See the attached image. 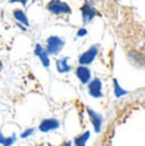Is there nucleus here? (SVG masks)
Segmentation results:
<instances>
[{"instance_id":"obj_3","label":"nucleus","mask_w":145,"mask_h":146,"mask_svg":"<svg viewBox=\"0 0 145 146\" xmlns=\"http://www.w3.org/2000/svg\"><path fill=\"white\" fill-rule=\"evenodd\" d=\"M87 91L89 95L94 99H100L103 96V82L100 78L94 77L87 83Z\"/></svg>"},{"instance_id":"obj_10","label":"nucleus","mask_w":145,"mask_h":146,"mask_svg":"<svg viewBox=\"0 0 145 146\" xmlns=\"http://www.w3.org/2000/svg\"><path fill=\"white\" fill-rule=\"evenodd\" d=\"M57 71L62 74L72 71V67L68 64V58H61L59 60H57Z\"/></svg>"},{"instance_id":"obj_11","label":"nucleus","mask_w":145,"mask_h":146,"mask_svg":"<svg viewBox=\"0 0 145 146\" xmlns=\"http://www.w3.org/2000/svg\"><path fill=\"white\" fill-rule=\"evenodd\" d=\"M90 139V131H85L82 135H78L73 139V142L76 146H85L86 141Z\"/></svg>"},{"instance_id":"obj_9","label":"nucleus","mask_w":145,"mask_h":146,"mask_svg":"<svg viewBox=\"0 0 145 146\" xmlns=\"http://www.w3.org/2000/svg\"><path fill=\"white\" fill-rule=\"evenodd\" d=\"M98 14V12L95 10V8L91 5V3H85L84 7H82V18H84V22L87 23Z\"/></svg>"},{"instance_id":"obj_17","label":"nucleus","mask_w":145,"mask_h":146,"mask_svg":"<svg viewBox=\"0 0 145 146\" xmlns=\"http://www.w3.org/2000/svg\"><path fill=\"white\" fill-rule=\"evenodd\" d=\"M84 35H86V31H85V30H80L78 31V36H84Z\"/></svg>"},{"instance_id":"obj_12","label":"nucleus","mask_w":145,"mask_h":146,"mask_svg":"<svg viewBox=\"0 0 145 146\" xmlns=\"http://www.w3.org/2000/svg\"><path fill=\"white\" fill-rule=\"evenodd\" d=\"M15 141H17L15 135H12V136L5 137L4 135H3V132L0 131V145H3V146H12Z\"/></svg>"},{"instance_id":"obj_13","label":"nucleus","mask_w":145,"mask_h":146,"mask_svg":"<svg viewBox=\"0 0 145 146\" xmlns=\"http://www.w3.org/2000/svg\"><path fill=\"white\" fill-rule=\"evenodd\" d=\"M113 90H114V96L116 98H122V96H125V95H127V91L125 90V88H122L121 87V85L118 83V80H113Z\"/></svg>"},{"instance_id":"obj_15","label":"nucleus","mask_w":145,"mask_h":146,"mask_svg":"<svg viewBox=\"0 0 145 146\" xmlns=\"http://www.w3.org/2000/svg\"><path fill=\"white\" fill-rule=\"evenodd\" d=\"M33 133H35V128H27L21 133V137H22V139H27V137L32 136Z\"/></svg>"},{"instance_id":"obj_7","label":"nucleus","mask_w":145,"mask_h":146,"mask_svg":"<svg viewBox=\"0 0 145 146\" xmlns=\"http://www.w3.org/2000/svg\"><path fill=\"white\" fill-rule=\"evenodd\" d=\"M74 73H76V77L78 78V81L82 85H87L89 81L91 80V71L87 66H78Z\"/></svg>"},{"instance_id":"obj_5","label":"nucleus","mask_w":145,"mask_h":146,"mask_svg":"<svg viewBox=\"0 0 145 146\" xmlns=\"http://www.w3.org/2000/svg\"><path fill=\"white\" fill-rule=\"evenodd\" d=\"M86 111H87V115H89V119L91 122L92 127H94V131L96 133H99L102 131V126H103V122H104V117L98 111L92 110L91 108H86Z\"/></svg>"},{"instance_id":"obj_2","label":"nucleus","mask_w":145,"mask_h":146,"mask_svg":"<svg viewBox=\"0 0 145 146\" xmlns=\"http://www.w3.org/2000/svg\"><path fill=\"white\" fill-rule=\"evenodd\" d=\"M98 53H99V46L98 45L90 46L86 51H84L78 56V64L80 66H90L98 56Z\"/></svg>"},{"instance_id":"obj_4","label":"nucleus","mask_w":145,"mask_h":146,"mask_svg":"<svg viewBox=\"0 0 145 146\" xmlns=\"http://www.w3.org/2000/svg\"><path fill=\"white\" fill-rule=\"evenodd\" d=\"M48 10L53 14H69L71 8L61 0H53L48 4Z\"/></svg>"},{"instance_id":"obj_8","label":"nucleus","mask_w":145,"mask_h":146,"mask_svg":"<svg viewBox=\"0 0 145 146\" xmlns=\"http://www.w3.org/2000/svg\"><path fill=\"white\" fill-rule=\"evenodd\" d=\"M35 55L40 59L41 64H43L45 68H49V67H50V58H49V54L46 53V50L40 45V44H37V45L35 46Z\"/></svg>"},{"instance_id":"obj_18","label":"nucleus","mask_w":145,"mask_h":146,"mask_svg":"<svg viewBox=\"0 0 145 146\" xmlns=\"http://www.w3.org/2000/svg\"><path fill=\"white\" fill-rule=\"evenodd\" d=\"M1 69H3V63H1V60H0V72H1Z\"/></svg>"},{"instance_id":"obj_14","label":"nucleus","mask_w":145,"mask_h":146,"mask_svg":"<svg viewBox=\"0 0 145 146\" xmlns=\"http://www.w3.org/2000/svg\"><path fill=\"white\" fill-rule=\"evenodd\" d=\"M14 17L17 18L19 22L25 23L26 26H28V21H27V17H26V14L22 12V10H14Z\"/></svg>"},{"instance_id":"obj_16","label":"nucleus","mask_w":145,"mask_h":146,"mask_svg":"<svg viewBox=\"0 0 145 146\" xmlns=\"http://www.w3.org/2000/svg\"><path fill=\"white\" fill-rule=\"evenodd\" d=\"M61 146H72V142L71 141H66V142H63Z\"/></svg>"},{"instance_id":"obj_6","label":"nucleus","mask_w":145,"mask_h":146,"mask_svg":"<svg viewBox=\"0 0 145 146\" xmlns=\"http://www.w3.org/2000/svg\"><path fill=\"white\" fill-rule=\"evenodd\" d=\"M59 127H61V122L57 118H45L39 124V129H40L43 133H46V132H50V131H55Z\"/></svg>"},{"instance_id":"obj_1","label":"nucleus","mask_w":145,"mask_h":146,"mask_svg":"<svg viewBox=\"0 0 145 146\" xmlns=\"http://www.w3.org/2000/svg\"><path fill=\"white\" fill-rule=\"evenodd\" d=\"M64 48V40L58 36H50L46 40V53L49 55H57L62 51V49Z\"/></svg>"}]
</instances>
